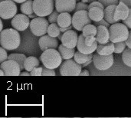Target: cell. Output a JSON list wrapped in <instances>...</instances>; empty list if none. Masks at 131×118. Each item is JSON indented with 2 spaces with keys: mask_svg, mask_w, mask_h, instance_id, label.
Segmentation results:
<instances>
[{
  "mask_svg": "<svg viewBox=\"0 0 131 118\" xmlns=\"http://www.w3.org/2000/svg\"><path fill=\"white\" fill-rule=\"evenodd\" d=\"M117 8V5H111L104 8V19L110 24H114L118 22L114 18V12Z\"/></svg>",
  "mask_w": 131,
  "mask_h": 118,
  "instance_id": "44dd1931",
  "label": "cell"
},
{
  "mask_svg": "<svg viewBox=\"0 0 131 118\" xmlns=\"http://www.w3.org/2000/svg\"><path fill=\"white\" fill-rule=\"evenodd\" d=\"M127 43L126 41H121V42H116L114 43V53L116 54H120L123 53L124 51L126 49L127 47Z\"/></svg>",
  "mask_w": 131,
  "mask_h": 118,
  "instance_id": "f546056e",
  "label": "cell"
},
{
  "mask_svg": "<svg viewBox=\"0 0 131 118\" xmlns=\"http://www.w3.org/2000/svg\"><path fill=\"white\" fill-rule=\"evenodd\" d=\"M122 60H123V62L127 66L131 68V48H127L124 51L123 55H122Z\"/></svg>",
  "mask_w": 131,
  "mask_h": 118,
  "instance_id": "f1b7e54d",
  "label": "cell"
},
{
  "mask_svg": "<svg viewBox=\"0 0 131 118\" xmlns=\"http://www.w3.org/2000/svg\"><path fill=\"white\" fill-rule=\"evenodd\" d=\"M42 75H51V76H54L56 75V72L54 71V69H50L46 68L45 66L43 67V72H42Z\"/></svg>",
  "mask_w": 131,
  "mask_h": 118,
  "instance_id": "d590c367",
  "label": "cell"
},
{
  "mask_svg": "<svg viewBox=\"0 0 131 118\" xmlns=\"http://www.w3.org/2000/svg\"><path fill=\"white\" fill-rule=\"evenodd\" d=\"M20 75H31L30 72L29 71H23V72H21Z\"/></svg>",
  "mask_w": 131,
  "mask_h": 118,
  "instance_id": "bcb514c9",
  "label": "cell"
},
{
  "mask_svg": "<svg viewBox=\"0 0 131 118\" xmlns=\"http://www.w3.org/2000/svg\"><path fill=\"white\" fill-rule=\"evenodd\" d=\"M82 71L81 65L75 61V60L68 59L61 63L59 72L63 76H78Z\"/></svg>",
  "mask_w": 131,
  "mask_h": 118,
  "instance_id": "277c9868",
  "label": "cell"
},
{
  "mask_svg": "<svg viewBox=\"0 0 131 118\" xmlns=\"http://www.w3.org/2000/svg\"><path fill=\"white\" fill-rule=\"evenodd\" d=\"M11 25L12 28L15 29L22 31L26 30L30 26V20L29 17L25 14H17L11 22Z\"/></svg>",
  "mask_w": 131,
  "mask_h": 118,
  "instance_id": "8fae6325",
  "label": "cell"
},
{
  "mask_svg": "<svg viewBox=\"0 0 131 118\" xmlns=\"http://www.w3.org/2000/svg\"><path fill=\"white\" fill-rule=\"evenodd\" d=\"M109 31L110 40L114 43L126 41L130 34L128 27L125 24L117 22L112 24L109 28Z\"/></svg>",
  "mask_w": 131,
  "mask_h": 118,
  "instance_id": "3957f363",
  "label": "cell"
},
{
  "mask_svg": "<svg viewBox=\"0 0 131 118\" xmlns=\"http://www.w3.org/2000/svg\"><path fill=\"white\" fill-rule=\"evenodd\" d=\"M12 1H14L15 2H17V3H23L27 0H12Z\"/></svg>",
  "mask_w": 131,
  "mask_h": 118,
  "instance_id": "c3c4849f",
  "label": "cell"
},
{
  "mask_svg": "<svg viewBox=\"0 0 131 118\" xmlns=\"http://www.w3.org/2000/svg\"><path fill=\"white\" fill-rule=\"evenodd\" d=\"M126 43H127V47H128V48H131V31H130V34H129V37H128V38H127V41H126Z\"/></svg>",
  "mask_w": 131,
  "mask_h": 118,
  "instance_id": "60d3db41",
  "label": "cell"
},
{
  "mask_svg": "<svg viewBox=\"0 0 131 118\" xmlns=\"http://www.w3.org/2000/svg\"><path fill=\"white\" fill-rule=\"evenodd\" d=\"M0 73H1V75H2V76L5 75V72H4V71H3L2 69H0Z\"/></svg>",
  "mask_w": 131,
  "mask_h": 118,
  "instance_id": "f5cc1de1",
  "label": "cell"
},
{
  "mask_svg": "<svg viewBox=\"0 0 131 118\" xmlns=\"http://www.w3.org/2000/svg\"><path fill=\"white\" fill-rule=\"evenodd\" d=\"M17 15V6L12 0H4L0 2V17L7 20Z\"/></svg>",
  "mask_w": 131,
  "mask_h": 118,
  "instance_id": "ba28073f",
  "label": "cell"
},
{
  "mask_svg": "<svg viewBox=\"0 0 131 118\" xmlns=\"http://www.w3.org/2000/svg\"><path fill=\"white\" fill-rule=\"evenodd\" d=\"M26 58H27V57L25 55H23V54H18V53L11 54L8 57V59H11V60L16 61L19 64L21 70H24L25 69L24 65H25V61Z\"/></svg>",
  "mask_w": 131,
  "mask_h": 118,
  "instance_id": "484cf974",
  "label": "cell"
},
{
  "mask_svg": "<svg viewBox=\"0 0 131 118\" xmlns=\"http://www.w3.org/2000/svg\"><path fill=\"white\" fill-rule=\"evenodd\" d=\"M39 60L34 57V56H30L28 57L25 61V70H26L27 71L31 72L35 67H38L39 66Z\"/></svg>",
  "mask_w": 131,
  "mask_h": 118,
  "instance_id": "603a6c76",
  "label": "cell"
},
{
  "mask_svg": "<svg viewBox=\"0 0 131 118\" xmlns=\"http://www.w3.org/2000/svg\"><path fill=\"white\" fill-rule=\"evenodd\" d=\"M91 21L88 10H80L75 12L72 16V25L78 31H82L86 25L91 24Z\"/></svg>",
  "mask_w": 131,
  "mask_h": 118,
  "instance_id": "52a82bcc",
  "label": "cell"
},
{
  "mask_svg": "<svg viewBox=\"0 0 131 118\" xmlns=\"http://www.w3.org/2000/svg\"><path fill=\"white\" fill-rule=\"evenodd\" d=\"M28 16L29 17V18H35V16H37V15H36L35 13H33V14L29 15H28Z\"/></svg>",
  "mask_w": 131,
  "mask_h": 118,
  "instance_id": "681fc988",
  "label": "cell"
},
{
  "mask_svg": "<svg viewBox=\"0 0 131 118\" xmlns=\"http://www.w3.org/2000/svg\"><path fill=\"white\" fill-rule=\"evenodd\" d=\"M58 25L61 28H67L72 25V17L69 12H61L58 18Z\"/></svg>",
  "mask_w": 131,
  "mask_h": 118,
  "instance_id": "ffe728a7",
  "label": "cell"
},
{
  "mask_svg": "<svg viewBox=\"0 0 131 118\" xmlns=\"http://www.w3.org/2000/svg\"><path fill=\"white\" fill-rule=\"evenodd\" d=\"M71 29H72V26H71V25L69 26V27H67V28H61V27H60L61 32H62V33H64V32H65V31H68V30H71Z\"/></svg>",
  "mask_w": 131,
  "mask_h": 118,
  "instance_id": "b9f144b4",
  "label": "cell"
},
{
  "mask_svg": "<svg viewBox=\"0 0 131 118\" xmlns=\"http://www.w3.org/2000/svg\"><path fill=\"white\" fill-rule=\"evenodd\" d=\"M93 56L94 55H92V54L87 55V54H84V53L78 51L75 52L74 56V59L78 64L82 65V64L87 62L88 61H89L91 59H93Z\"/></svg>",
  "mask_w": 131,
  "mask_h": 118,
  "instance_id": "cb8c5ba5",
  "label": "cell"
},
{
  "mask_svg": "<svg viewBox=\"0 0 131 118\" xmlns=\"http://www.w3.org/2000/svg\"><path fill=\"white\" fill-rule=\"evenodd\" d=\"M77 1H78V2H80V0H77Z\"/></svg>",
  "mask_w": 131,
  "mask_h": 118,
  "instance_id": "db71d44e",
  "label": "cell"
},
{
  "mask_svg": "<svg viewBox=\"0 0 131 118\" xmlns=\"http://www.w3.org/2000/svg\"><path fill=\"white\" fill-rule=\"evenodd\" d=\"M42 72H43V68L42 67H35L31 72V75H42Z\"/></svg>",
  "mask_w": 131,
  "mask_h": 118,
  "instance_id": "8d00e7d4",
  "label": "cell"
},
{
  "mask_svg": "<svg viewBox=\"0 0 131 118\" xmlns=\"http://www.w3.org/2000/svg\"><path fill=\"white\" fill-rule=\"evenodd\" d=\"M54 0H34V12L39 17L48 16L54 11Z\"/></svg>",
  "mask_w": 131,
  "mask_h": 118,
  "instance_id": "5b68a950",
  "label": "cell"
},
{
  "mask_svg": "<svg viewBox=\"0 0 131 118\" xmlns=\"http://www.w3.org/2000/svg\"><path fill=\"white\" fill-rule=\"evenodd\" d=\"M88 6L89 5H88V3H85L84 2H78L76 5L75 9H74V12L80 11V10H88Z\"/></svg>",
  "mask_w": 131,
  "mask_h": 118,
  "instance_id": "1f68e13d",
  "label": "cell"
},
{
  "mask_svg": "<svg viewBox=\"0 0 131 118\" xmlns=\"http://www.w3.org/2000/svg\"><path fill=\"white\" fill-rule=\"evenodd\" d=\"M130 13V8L124 2H120V3L117 5V8L114 12V18L117 21L125 20Z\"/></svg>",
  "mask_w": 131,
  "mask_h": 118,
  "instance_id": "e0dca14e",
  "label": "cell"
},
{
  "mask_svg": "<svg viewBox=\"0 0 131 118\" xmlns=\"http://www.w3.org/2000/svg\"><path fill=\"white\" fill-rule=\"evenodd\" d=\"M92 60H93V59H91V60H89V61H88L87 62H85V63H84V64H82V65H81V66H82V68H84V67H86V66H88V65H90V64L91 63V61H92Z\"/></svg>",
  "mask_w": 131,
  "mask_h": 118,
  "instance_id": "f6af8a7d",
  "label": "cell"
},
{
  "mask_svg": "<svg viewBox=\"0 0 131 118\" xmlns=\"http://www.w3.org/2000/svg\"><path fill=\"white\" fill-rule=\"evenodd\" d=\"M93 7H100V8H101L103 9L105 8V7L104 6V5L101 2H100L99 1H94V2H92L91 3H90L89 4V6H88V10L90 8H93Z\"/></svg>",
  "mask_w": 131,
  "mask_h": 118,
  "instance_id": "74e56055",
  "label": "cell"
},
{
  "mask_svg": "<svg viewBox=\"0 0 131 118\" xmlns=\"http://www.w3.org/2000/svg\"><path fill=\"white\" fill-rule=\"evenodd\" d=\"M58 51H59L63 60L71 59L72 58H74V54H75L74 48H69L64 46L63 44L60 45L58 46Z\"/></svg>",
  "mask_w": 131,
  "mask_h": 118,
  "instance_id": "7402d4cb",
  "label": "cell"
},
{
  "mask_svg": "<svg viewBox=\"0 0 131 118\" xmlns=\"http://www.w3.org/2000/svg\"><path fill=\"white\" fill-rule=\"evenodd\" d=\"M38 44L42 51L50 48L56 49L58 47V40L56 38L50 36L49 35H45L43 36H41V38H39Z\"/></svg>",
  "mask_w": 131,
  "mask_h": 118,
  "instance_id": "4fadbf2b",
  "label": "cell"
},
{
  "mask_svg": "<svg viewBox=\"0 0 131 118\" xmlns=\"http://www.w3.org/2000/svg\"><path fill=\"white\" fill-rule=\"evenodd\" d=\"M78 38L79 36L78 35L77 32L71 29L63 33L61 42L64 46L69 48H74L77 47Z\"/></svg>",
  "mask_w": 131,
  "mask_h": 118,
  "instance_id": "7c38bea8",
  "label": "cell"
},
{
  "mask_svg": "<svg viewBox=\"0 0 131 118\" xmlns=\"http://www.w3.org/2000/svg\"><path fill=\"white\" fill-rule=\"evenodd\" d=\"M97 32V27L92 24H89V25H86L84 28V29L82 30V34L84 35V37H87L91 35L96 37Z\"/></svg>",
  "mask_w": 131,
  "mask_h": 118,
  "instance_id": "83f0119b",
  "label": "cell"
},
{
  "mask_svg": "<svg viewBox=\"0 0 131 118\" xmlns=\"http://www.w3.org/2000/svg\"><path fill=\"white\" fill-rule=\"evenodd\" d=\"M8 55L6 52V49L1 47L0 48V63H2L3 61L8 60Z\"/></svg>",
  "mask_w": 131,
  "mask_h": 118,
  "instance_id": "836d02e7",
  "label": "cell"
},
{
  "mask_svg": "<svg viewBox=\"0 0 131 118\" xmlns=\"http://www.w3.org/2000/svg\"><path fill=\"white\" fill-rule=\"evenodd\" d=\"M123 22H124V24H125L129 28H130L131 29V8H130V13H129L128 17H127L125 20H123Z\"/></svg>",
  "mask_w": 131,
  "mask_h": 118,
  "instance_id": "ab89813d",
  "label": "cell"
},
{
  "mask_svg": "<svg viewBox=\"0 0 131 118\" xmlns=\"http://www.w3.org/2000/svg\"><path fill=\"white\" fill-rule=\"evenodd\" d=\"M54 2H55V1H56V0H54Z\"/></svg>",
  "mask_w": 131,
  "mask_h": 118,
  "instance_id": "11a10c76",
  "label": "cell"
},
{
  "mask_svg": "<svg viewBox=\"0 0 131 118\" xmlns=\"http://www.w3.org/2000/svg\"><path fill=\"white\" fill-rule=\"evenodd\" d=\"M60 12L57 10H54L49 15H48V22L50 23H57L58 22V18L59 16Z\"/></svg>",
  "mask_w": 131,
  "mask_h": 118,
  "instance_id": "4dcf8cb0",
  "label": "cell"
},
{
  "mask_svg": "<svg viewBox=\"0 0 131 118\" xmlns=\"http://www.w3.org/2000/svg\"><path fill=\"white\" fill-rule=\"evenodd\" d=\"M81 1L85 2V3H91L92 2H94V1H97V0H81Z\"/></svg>",
  "mask_w": 131,
  "mask_h": 118,
  "instance_id": "7dc6e473",
  "label": "cell"
},
{
  "mask_svg": "<svg viewBox=\"0 0 131 118\" xmlns=\"http://www.w3.org/2000/svg\"><path fill=\"white\" fill-rule=\"evenodd\" d=\"M93 63L95 68L100 71H106L114 65L113 54L111 55H101L97 52L93 56Z\"/></svg>",
  "mask_w": 131,
  "mask_h": 118,
  "instance_id": "9c48e42d",
  "label": "cell"
},
{
  "mask_svg": "<svg viewBox=\"0 0 131 118\" xmlns=\"http://www.w3.org/2000/svg\"><path fill=\"white\" fill-rule=\"evenodd\" d=\"M20 9L23 14L27 15H29L35 13L34 8H33V1L32 0H27L25 2L21 3Z\"/></svg>",
  "mask_w": 131,
  "mask_h": 118,
  "instance_id": "d4e9b609",
  "label": "cell"
},
{
  "mask_svg": "<svg viewBox=\"0 0 131 118\" xmlns=\"http://www.w3.org/2000/svg\"><path fill=\"white\" fill-rule=\"evenodd\" d=\"M96 41H97V40H96V37H95V36H94V35H88V36L85 37V43H86L88 45H89V46L93 45Z\"/></svg>",
  "mask_w": 131,
  "mask_h": 118,
  "instance_id": "e575fe53",
  "label": "cell"
},
{
  "mask_svg": "<svg viewBox=\"0 0 131 118\" xmlns=\"http://www.w3.org/2000/svg\"><path fill=\"white\" fill-rule=\"evenodd\" d=\"M40 60L44 66L50 69H56L61 66L62 63V57L55 48L47 49L41 55Z\"/></svg>",
  "mask_w": 131,
  "mask_h": 118,
  "instance_id": "7a4b0ae2",
  "label": "cell"
},
{
  "mask_svg": "<svg viewBox=\"0 0 131 118\" xmlns=\"http://www.w3.org/2000/svg\"><path fill=\"white\" fill-rule=\"evenodd\" d=\"M96 35V40L98 44H107L111 41L109 28L104 25H99Z\"/></svg>",
  "mask_w": 131,
  "mask_h": 118,
  "instance_id": "2e32d148",
  "label": "cell"
},
{
  "mask_svg": "<svg viewBox=\"0 0 131 118\" xmlns=\"http://www.w3.org/2000/svg\"><path fill=\"white\" fill-rule=\"evenodd\" d=\"M62 36H63V33H62V32H61V34H60V35H58V39L61 41V39H62Z\"/></svg>",
  "mask_w": 131,
  "mask_h": 118,
  "instance_id": "816d5d0a",
  "label": "cell"
},
{
  "mask_svg": "<svg viewBox=\"0 0 131 118\" xmlns=\"http://www.w3.org/2000/svg\"><path fill=\"white\" fill-rule=\"evenodd\" d=\"M98 46V43L97 41H96L93 45H88L85 43V37L83 34L80 35L79 38H78V45H77V48L78 50L84 54H93L95 51H97Z\"/></svg>",
  "mask_w": 131,
  "mask_h": 118,
  "instance_id": "9a60e30c",
  "label": "cell"
},
{
  "mask_svg": "<svg viewBox=\"0 0 131 118\" xmlns=\"http://www.w3.org/2000/svg\"><path fill=\"white\" fill-rule=\"evenodd\" d=\"M80 75H86V76H88V75H90V73H89V71L88 70H83L81 72Z\"/></svg>",
  "mask_w": 131,
  "mask_h": 118,
  "instance_id": "ee69618b",
  "label": "cell"
},
{
  "mask_svg": "<svg viewBox=\"0 0 131 118\" xmlns=\"http://www.w3.org/2000/svg\"><path fill=\"white\" fill-rule=\"evenodd\" d=\"M60 34H61V30L58 23H51V25H49L48 28V35H49L51 37L57 38Z\"/></svg>",
  "mask_w": 131,
  "mask_h": 118,
  "instance_id": "4316f807",
  "label": "cell"
},
{
  "mask_svg": "<svg viewBox=\"0 0 131 118\" xmlns=\"http://www.w3.org/2000/svg\"><path fill=\"white\" fill-rule=\"evenodd\" d=\"M114 43L110 41L107 44H98L97 52L101 55H111L114 52Z\"/></svg>",
  "mask_w": 131,
  "mask_h": 118,
  "instance_id": "ac0fdd59",
  "label": "cell"
},
{
  "mask_svg": "<svg viewBox=\"0 0 131 118\" xmlns=\"http://www.w3.org/2000/svg\"><path fill=\"white\" fill-rule=\"evenodd\" d=\"M49 22L45 17L34 18L30 22V30L35 36H43L48 33Z\"/></svg>",
  "mask_w": 131,
  "mask_h": 118,
  "instance_id": "8992f818",
  "label": "cell"
},
{
  "mask_svg": "<svg viewBox=\"0 0 131 118\" xmlns=\"http://www.w3.org/2000/svg\"><path fill=\"white\" fill-rule=\"evenodd\" d=\"M94 22V25H96V26L104 25V26H106V27H107V28H110V26H111V24H110L109 22H107L104 18L102 19V20H101V21H99V22Z\"/></svg>",
  "mask_w": 131,
  "mask_h": 118,
  "instance_id": "f35d334b",
  "label": "cell"
},
{
  "mask_svg": "<svg viewBox=\"0 0 131 118\" xmlns=\"http://www.w3.org/2000/svg\"><path fill=\"white\" fill-rule=\"evenodd\" d=\"M120 2L125 3L130 8H131V0H120Z\"/></svg>",
  "mask_w": 131,
  "mask_h": 118,
  "instance_id": "7bdbcfd3",
  "label": "cell"
},
{
  "mask_svg": "<svg viewBox=\"0 0 131 118\" xmlns=\"http://www.w3.org/2000/svg\"><path fill=\"white\" fill-rule=\"evenodd\" d=\"M100 2H101L104 6L106 8L109 5H118L120 3V1L119 0H98Z\"/></svg>",
  "mask_w": 131,
  "mask_h": 118,
  "instance_id": "d6a6232c",
  "label": "cell"
},
{
  "mask_svg": "<svg viewBox=\"0 0 131 118\" xmlns=\"http://www.w3.org/2000/svg\"><path fill=\"white\" fill-rule=\"evenodd\" d=\"M77 0H56L55 8L57 11L61 12H71L74 11Z\"/></svg>",
  "mask_w": 131,
  "mask_h": 118,
  "instance_id": "5bb4252c",
  "label": "cell"
},
{
  "mask_svg": "<svg viewBox=\"0 0 131 118\" xmlns=\"http://www.w3.org/2000/svg\"><path fill=\"white\" fill-rule=\"evenodd\" d=\"M21 43L18 31L13 28H6L0 33V44L2 48L8 51L18 48Z\"/></svg>",
  "mask_w": 131,
  "mask_h": 118,
  "instance_id": "6da1fadb",
  "label": "cell"
},
{
  "mask_svg": "<svg viewBox=\"0 0 131 118\" xmlns=\"http://www.w3.org/2000/svg\"><path fill=\"white\" fill-rule=\"evenodd\" d=\"M2 28H3V24H2V21L0 20V31H2Z\"/></svg>",
  "mask_w": 131,
  "mask_h": 118,
  "instance_id": "f907efd6",
  "label": "cell"
},
{
  "mask_svg": "<svg viewBox=\"0 0 131 118\" xmlns=\"http://www.w3.org/2000/svg\"><path fill=\"white\" fill-rule=\"evenodd\" d=\"M89 16L93 22H99L104 18V9L100 7H93L88 10Z\"/></svg>",
  "mask_w": 131,
  "mask_h": 118,
  "instance_id": "d6986e66",
  "label": "cell"
},
{
  "mask_svg": "<svg viewBox=\"0 0 131 118\" xmlns=\"http://www.w3.org/2000/svg\"><path fill=\"white\" fill-rule=\"evenodd\" d=\"M0 69H2L5 72V75L7 76H17L21 74V67L19 64L15 61L8 59L1 63Z\"/></svg>",
  "mask_w": 131,
  "mask_h": 118,
  "instance_id": "30bf717a",
  "label": "cell"
}]
</instances>
